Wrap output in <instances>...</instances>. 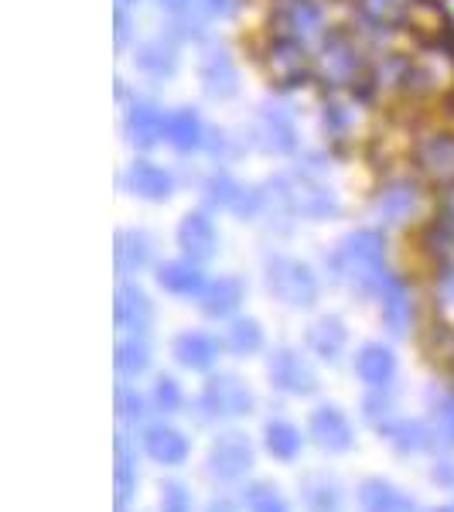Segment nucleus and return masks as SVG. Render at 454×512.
Returning <instances> with one entry per match:
<instances>
[{
    "instance_id": "1",
    "label": "nucleus",
    "mask_w": 454,
    "mask_h": 512,
    "mask_svg": "<svg viewBox=\"0 0 454 512\" xmlns=\"http://www.w3.org/2000/svg\"><path fill=\"white\" fill-rule=\"evenodd\" d=\"M328 270L338 284L352 287L359 294H379L386 284L390 270H386V236L383 229L366 226L352 229L335 243V250L325 256Z\"/></svg>"
},
{
    "instance_id": "41",
    "label": "nucleus",
    "mask_w": 454,
    "mask_h": 512,
    "mask_svg": "<svg viewBox=\"0 0 454 512\" xmlns=\"http://www.w3.org/2000/svg\"><path fill=\"white\" fill-rule=\"evenodd\" d=\"M158 512H195L192 485L181 478H161L158 485Z\"/></svg>"
},
{
    "instance_id": "37",
    "label": "nucleus",
    "mask_w": 454,
    "mask_h": 512,
    "mask_svg": "<svg viewBox=\"0 0 454 512\" xmlns=\"http://www.w3.org/2000/svg\"><path fill=\"white\" fill-rule=\"evenodd\" d=\"M147 403H151V396L140 393L130 379H120L117 390H113V410H117L120 427H144L147 414H151Z\"/></svg>"
},
{
    "instance_id": "16",
    "label": "nucleus",
    "mask_w": 454,
    "mask_h": 512,
    "mask_svg": "<svg viewBox=\"0 0 454 512\" xmlns=\"http://www.w3.org/2000/svg\"><path fill=\"white\" fill-rule=\"evenodd\" d=\"M198 82H202V93L216 103H229V99L239 96V65L229 55V48H205L202 59H198Z\"/></svg>"
},
{
    "instance_id": "24",
    "label": "nucleus",
    "mask_w": 454,
    "mask_h": 512,
    "mask_svg": "<svg viewBox=\"0 0 454 512\" xmlns=\"http://www.w3.org/2000/svg\"><path fill=\"white\" fill-rule=\"evenodd\" d=\"M352 369H356L359 383L369 386V390H390L396 373H400V362H396V352L390 345L366 342V345H359Z\"/></svg>"
},
{
    "instance_id": "29",
    "label": "nucleus",
    "mask_w": 454,
    "mask_h": 512,
    "mask_svg": "<svg viewBox=\"0 0 454 512\" xmlns=\"http://www.w3.org/2000/svg\"><path fill=\"white\" fill-rule=\"evenodd\" d=\"M178 48L168 38H147L134 45V69L151 82H168L178 72Z\"/></svg>"
},
{
    "instance_id": "3",
    "label": "nucleus",
    "mask_w": 454,
    "mask_h": 512,
    "mask_svg": "<svg viewBox=\"0 0 454 512\" xmlns=\"http://www.w3.org/2000/svg\"><path fill=\"white\" fill-rule=\"evenodd\" d=\"M263 284L274 301H280L284 308L308 311L318 304L321 297V277L315 274L308 260L301 256H287V253H270L263 260Z\"/></svg>"
},
{
    "instance_id": "28",
    "label": "nucleus",
    "mask_w": 454,
    "mask_h": 512,
    "mask_svg": "<svg viewBox=\"0 0 454 512\" xmlns=\"http://www.w3.org/2000/svg\"><path fill=\"white\" fill-rule=\"evenodd\" d=\"M359 512H417V499L410 492H403L400 485L390 478H362L359 492Z\"/></svg>"
},
{
    "instance_id": "10",
    "label": "nucleus",
    "mask_w": 454,
    "mask_h": 512,
    "mask_svg": "<svg viewBox=\"0 0 454 512\" xmlns=\"http://www.w3.org/2000/svg\"><path fill=\"white\" fill-rule=\"evenodd\" d=\"M253 144L274 158H291L301 147L297 120L287 106H260L257 123H253Z\"/></svg>"
},
{
    "instance_id": "42",
    "label": "nucleus",
    "mask_w": 454,
    "mask_h": 512,
    "mask_svg": "<svg viewBox=\"0 0 454 512\" xmlns=\"http://www.w3.org/2000/svg\"><path fill=\"white\" fill-rule=\"evenodd\" d=\"M362 417H366L369 427H376V431H383L386 424H390L396 414V400L390 390H369V396L362 400Z\"/></svg>"
},
{
    "instance_id": "23",
    "label": "nucleus",
    "mask_w": 454,
    "mask_h": 512,
    "mask_svg": "<svg viewBox=\"0 0 454 512\" xmlns=\"http://www.w3.org/2000/svg\"><path fill=\"white\" fill-rule=\"evenodd\" d=\"M304 349L321 362H338L349 349V325L342 315H318L304 328Z\"/></svg>"
},
{
    "instance_id": "18",
    "label": "nucleus",
    "mask_w": 454,
    "mask_h": 512,
    "mask_svg": "<svg viewBox=\"0 0 454 512\" xmlns=\"http://www.w3.org/2000/svg\"><path fill=\"white\" fill-rule=\"evenodd\" d=\"M113 267H117L120 280H134L144 270L158 267L154 263V236L140 226L117 229V236H113Z\"/></svg>"
},
{
    "instance_id": "50",
    "label": "nucleus",
    "mask_w": 454,
    "mask_h": 512,
    "mask_svg": "<svg viewBox=\"0 0 454 512\" xmlns=\"http://www.w3.org/2000/svg\"><path fill=\"white\" fill-rule=\"evenodd\" d=\"M158 4L164 7V11L181 14V11H188V4H192V0H158Z\"/></svg>"
},
{
    "instance_id": "13",
    "label": "nucleus",
    "mask_w": 454,
    "mask_h": 512,
    "mask_svg": "<svg viewBox=\"0 0 454 512\" xmlns=\"http://www.w3.org/2000/svg\"><path fill=\"white\" fill-rule=\"evenodd\" d=\"M308 437L325 454H349L356 448V427L338 403H321L308 417Z\"/></svg>"
},
{
    "instance_id": "47",
    "label": "nucleus",
    "mask_w": 454,
    "mask_h": 512,
    "mask_svg": "<svg viewBox=\"0 0 454 512\" xmlns=\"http://www.w3.org/2000/svg\"><path fill=\"white\" fill-rule=\"evenodd\" d=\"M431 482H434V485H441V489H451V492H454V458H441V461H434V468H431Z\"/></svg>"
},
{
    "instance_id": "40",
    "label": "nucleus",
    "mask_w": 454,
    "mask_h": 512,
    "mask_svg": "<svg viewBox=\"0 0 454 512\" xmlns=\"http://www.w3.org/2000/svg\"><path fill=\"white\" fill-rule=\"evenodd\" d=\"M151 407L158 410L161 417L181 414V407H185V390H181V383H178L175 376L161 373L158 379H154V386H151Z\"/></svg>"
},
{
    "instance_id": "21",
    "label": "nucleus",
    "mask_w": 454,
    "mask_h": 512,
    "mask_svg": "<svg viewBox=\"0 0 454 512\" xmlns=\"http://www.w3.org/2000/svg\"><path fill=\"white\" fill-rule=\"evenodd\" d=\"M195 301L205 318L229 321L239 315V308H243V301H246V280L239 274L209 277V284L202 287V294H198Z\"/></svg>"
},
{
    "instance_id": "46",
    "label": "nucleus",
    "mask_w": 454,
    "mask_h": 512,
    "mask_svg": "<svg viewBox=\"0 0 454 512\" xmlns=\"http://www.w3.org/2000/svg\"><path fill=\"white\" fill-rule=\"evenodd\" d=\"M437 301H441V308L454 315V267L444 270L441 280H437Z\"/></svg>"
},
{
    "instance_id": "17",
    "label": "nucleus",
    "mask_w": 454,
    "mask_h": 512,
    "mask_svg": "<svg viewBox=\"0 0 454 512\" xmlns=\"http://www.w3.org/2000/svg\"><path fill=\"white\" fill-rule=\"evenodd\" d=\"M120 181H123V188H127V195L140 198V202H151V205H164L175 195V175L151 158H134L127 164Z\"/></svg>"
},
{
    "instance_id": "4",
    "label": "nucleus",
    "mask_w": 454,
    "mask_h": 512,
    "mask_svg": "<svg viewBox=\"0 0 454 512\" xmlns=\"http://www.w3.org/2000/svg\"><path fill=\"white\" fill-rule=\"evenodd\" d=\"M195 407L202 420H239L257 410V393L236 373H209Z\"/></svg>"
},
{
    "instance_id": "52",
    "label": "nucleus",
    "mask_w": 454,
    "mask_h": 512,
    "mask_svg": "<svg viewBox=\"0 0 454 512\" xmlns=\"http://www.w3.org/2000/svg\"><path fill=\"white\" fill-rule=\"evenodd\" d=\"M434 512H454V502H448V506H441V509H434Z\"/></svg>"
},
{
    "instance_id": "39",
    "label": "nucleus",
    "mask_w": 454,
    "mask_h": 512,
    "mask_svg": "<svg viewBox=\"0 0 454 512\" xmlns=\"http://www.w3.org/2000/svg\"><path fill=\"white\" fill-rule=\"evenodd\" d=\"M431 427L437 434V444L454 448V390H431Z\"/></svg>"
},
{
    "instance_id": "35",
    "label": "nucleus",
    "mask_w": 454,
    "mask_h": 512,
    "mask_svg": "<svg viewBox=\"0 0 454 512\" xmlns=\"http://www.w3.org/2000/svg\"><path fill=\"white\" fill-rule=\"evenodd\" d=\"M222 345H226V352H233L236 359H250V355L263 352V345H267V332H263V325L257 318L236 315V318H229L226 335H222Z\"/></svg>"
},
{
    "instance_id": "9",
    "label": "nucleus",
    "mask_w": 454,
    "mask_h": 512,
    "mask_svg": "<svg viewBox=\"0 0 454 512\" xmlns=\"http://www.w3.org/2000/svg\"><path fill=\"white\" fill-rule=\"evenodd\" d=\"M263 69H267V79L277 89H297L315 76V59L308 55L304 41L277 35L270 38L267 52H263Z\"/></svg>"
},
{
    "instance_id": "2",
    "label": "nucleus",
    "mask_w": 454,
    "mask_h": 512,
    "mask_svg": "<svg viewBox=\"0 0 454 512\" xmlns=\"http://www.w3.org/2000/svg\"><path fill=\"white\" fill-rule=\"evenodd\" d=\"M304 222H332L342 216V195L311 171H280L267 181V209Z\"/></svg>"
},
{
    "instance_id": "45",
    "label": "nucleus",
    "mask_w": 454,
    "mask_h": 512,
    "mask_svg": "<svg viewBox=\"0 0 454 512\" xmlns=\"http://www.w3.org/2000/svg\"><path fill=\"white\" fill-rule=\"evenodd\" d=\"M130 35H134V21H130V11L117 7L113 11V41H117V52L130 45Z\"/></svg>"
},
{
    "instance_id": "33",
    "label": "nucleus",
    "mask_w": 454,
    "mask_h": 512,
    "mask_svg": "<svg viewBox=\"0 0 454 512\" xmlns=\"http://www.w3.org/2000/svg\"><path fill=\"white\" fill-rule=\"evenodd\" d=\"M301 506L304 512H345V495L338 478L325 472H311L301 478Z\"/></svg>"
},
{
    "instance_id": "8",
    "label": "nucleus",
    "mask_w": 454,
    "mask_h": 512,
    "mask_svg": "<svg viewBox=\"0 0 454 512\" xmlns=\"http://www.w3.org/2000/svg\"><path fill=\"white\" fill-rule=\"evenodd\" d=\"M267 379L274 390L287 396H301V400H308V396H315L321 390V376H318L315 362L301 349H294V345H277V349H270Z\"/></svg>"
},
{
    "instance_id": "48",
    "label": "nucleus",
    "mask_w": 454,
    "mask_h": 512,
    "mask_svg": "<svg viewBox=\"0 0 454 512\" xmlns=\"http://www.w3.org/2000/svg\"><path fill=\"white\" fill-rule=\"evenodd\" d=\"M441 226L451 229L454 233V185L444 192V202H441Z\"/></svg>"
},
{
    "instance_id": "55",
    "label": "nucleus",
    "mask_w": 454,
    "mask_h": 512,
    "mask_svg": "<svg viewBox=\"0 0 454 512\" xmlns=\"http://www.w3.org/2000/svg\"><path fill=\"white\" fill-rule=\"evenodd\" d=\"M451 373H454V355H451Z\"/></svg>"
},
{
    "instance_id": "25",
    "label": "nucleus",
    "mask_w": 454,
    "mask_h": 512,
    "mask_svg": "<svg viewBox=\"0 0 454 512\" xmlns=\"http://www.w3.org/2000/svg\"><path fill=\"white\" fill-rule=\"evenodd\" d=\"M274 21H277V35H287V38H297V41H308L321 35L325 28V14L315 0H280L277 11H274Z\"/></svg>"
},
{
    "instance_id": "22",
    "label": "nucleus",
    "mask_w": 454,
    "mask_h": 512,
    "mask_svg": "<svg viewBox=\"0 0 454 512\" xmlns=\"http://www.w3.org/2000/svg\"><path fill=\"white\" fill-rule=\"evenodd\" d=\"M420 209V188L410 178H393L373 198V212L383 226H403L417 216Z\"/></svg>"
},
{
    "instance_id": "12",
    "label": "nucleus",
    "mask_w": 454,
    "mask_h": 512,
    "mask_svg": "<svg viewBox=\"0 0 454 512\" xmlns=\"http://www.w3.org/2000/svg\"><path fill=\"white\" fill-rule=\"evenodd\" d=\"M168 130V110H161L154 99L134 96L123 106V140L134 151H154Z\"/></svg>"
},
{
    "instance_id": "36",
    "label": "nucleus",
    "mask_w": 454,
    "mask_h": 512,
    "mask_svg": "<svg viewBox=\"0 0 454 512\" xmlns=\"http://www.w3.org/2000/svg\"><path fill=\"white\" fill-rule=\"evenodd\" d=\"M417 164L427 175H434L441 181H454V137L448 134L427 137L424 144L417 147Z\"/></svg>"
},
{
    "instance_id": "11",
    "label": "nucleus",
    "mask_w": 454,
    "mask_h": 512,
    "mask_svg": "<svg viewBox=\"0 0 454 512\" xmlns=\"http://www.w3.org/2000/svg\"><path fill=\"white\" fill-rule=\"evenodd\" d=\"M175 243L185 260L192 263H209L219 256V246H222V233L212 219L209 209H192L185 212L175 229Z\"/></svg>"
},
{
    "instance_id": "6",
    "label": "nucleus",
    "mask_w": 454,
    "mask_h": 512,
    "mask_svg": "<svg viewBox=\"0 0 454 512\" xmlns=\"http://www.w3.org/2000/svg\"><path fill=\"white\" fill-rule=\"evenodd\" d=\"M257 465V448L243 431H222L212 437L209 451H205V475L219 485L246 482V475Z\"/></svg>"
},
{
    "instance_id": "7",
    "label": "nucleus",
    "mask_w": 454,
    "mask_h": 512,
    "mask_svg": "<svg viewBox=\"0 0 454 512\" xmlns=\"http://www.w3.org/2000/svg\"><path fill=\"white\" fill-rule=\"evenodd\" d=\"M202 198H205V205H209V209L229 212V216H236L243 222H253V219H260L263 212H267V192L243 185V181L233 178L229 171H216V175L205 178Z\"/></svg>"
},
{
    "instance_id": "53",
    "label": "nucleus",
    "mask_w": 454,
    "mask_h": 512,
    "mask_svg": "<svg viewBox=\"0 0 454 512\" xmlns=\"http://www.w3.org/2000/svg\"><path fill=\"white\" fill-rule=\"evenodd\" d=\"M444 4H448V14H451V18H454V0H444Z\"/></svg>"
},
{
    "instance_id": "49",
    "label": "nucleus",
    "mask_w": 454,
    "mask_h": 512,
    "mask_svg": "<svg viewBox=\"0 0 454 512\" xmlns=\"http://www.w3.org/2000/svg\"><path fill=\"white\" fill-rule=\"evenodd\" d=\"M205 512H239L233 499H226V495H216V499L205 506Z\"/></svg>"
},
{
    "instance_id": "31",
    "label": "nucleus",
    "mask_w": 454,
    "mask_h": 512,
    "mask_svg": "<svg viewBox=\"0 0 454 512\" xmlns=\"http://www.w3.org/2000/svg\"><path fill=\"white\" fill-rule=\"evenodd\" d=\"M113 492H117V506H130L137 495L140 475H137V441H130L127 431H117V441H113Z\"/></svg>"
},
{
    "instance_id": "20",
    "label": "nucleus",
    "mask_w": 454,
    "mask_h": 512,
    "mask_svg": "<svg viewBox=\"0 0 454 512\" xmlns=\"http://www.w3.org/2000/svg\"><path fill=\"white\" fill-rule=\"evenodd\" d=\"M222 349H226V345H222L216 335L202 332V328H188V332H178L171 338V359H175L181 369H188V373H212Z\"/></svg>"
},
{
    "instance_id": "14",
    "label": "nucleus",
    "mask_w": 454,
    "mask_h": 512,
    "mask_svg": "<svg viewBox=\"0 0 454 512\" xmlns=\"http://www.w3.org/2000/svg\"><path fill=\"white\" fill-rule=\"evenodd\" d=\"M113 321H117L120 335H147L158 321V308L140 284L120 280L117 294H113Z\"/></svg>"
},
{
    "instance_id": "5",
    "label": "nucleus",
    "mask_w": 454,
    "mask_h": 512,
    "mask_svg": "<svg viewBox=\"0 0 454 512\" xmlns=\"http://www.w3.org/2000/svg\"><path fill=\"white\" fill-rule=\"evenodd\" d=\"M366 72V55L349 31H328L321 38V52L315 59V76L332 89H352Z\"/></svg>"
},
{
    "instance_id": "15",
    "label": "nucleus",
    "mask_w": 454,
    "mask_h": 512,
    "mask_svg": "<svg viewBox=\"0 0 454 512\" xmlns=\"http://www.w3.org/2000/svg\"><path fill=\"white\" fill-rule=\"evenodd\" d=\"M140 451L161 468H181L192 458V437L181 431V427L168 424V420H158V424H144V431H140Z\"/></svg>"
},
{
    "instance_id": "27",
    "label": "nucleus",
    "mask_w": 454,
    "mask_h": 512,
    "mask_svg": "<svg viewBox=\"0 0 454 512\" xmlns=\"http://www.w3.org/2000/svg\"><path fill=\"white\" fill-rule=\"evenodd\" d=\"M154 284L168 297H198L202 287L209 284V277L202 274V263L178 256V260H161L154 267Z\"/></svg>"
},
{
    "instance_id": "51",
    "label": "nucleus",
    "mask_w": 454,
    "mask_h": 512,
    "mask_svg": "<svg viewBox=\"0 0 454 512\" xmlns=\"http://www.w3.org/2000/svg\"><path fill=\"white\" fill-rule=\"evenodd\" d=\"M140 0H117V7H123V11H130V7H137Z\"/></svg>"
},
{
    "instance_id": "54",
    "label": "nucleus",
    "mask_w": 454,
    "mask_h": 512,
    "mask_svg": "<svg viewBox=\"0 0 454 512\" xmlns=\"http://www.w3.org/2000/svg\"><path fill=\"white\" fill-rule=\"evenodd\" d=\"M117 512H130V509L127 506H117Z\"/></svg>"
},
{
    "instance_id": "43",
    "label": "nucleus",
    "mask_w": 454,
    "mask_h": 512,
    "mask_svg": "<svg viewBox=\"0 0 454 512\" xmlns=\"http://www.w3.org/2000/svg\"><path fill=\"white\" fill-rule=\"evenodd\" d=\"M407 7H410V0H362V14H366L373 24H379V28L400 24L403 14H407Z\"/></svg>"
},
{
    "instance_id": "38",
    "label": "nucleus",
    "mask_w": 454,
    "mask_h": 512,
    "mask_svg": "<svg viewBox=\"0 0 454 512\" xmlns=\"http://www.w3.org/2000/svg\"><path fill=\"white\" fill-rule=\"evenodd\" d=\"M243 509L246 512H291V502L280 492V485L257 478L243 489Z\"/></svg>"
},
{
    "instance_id": "30",
    "label": "nucleus",
    "mask_w": 454,
    "mask_h": 512,
    "mask_svg": "<svg viewBox=\"0 0 454 512\" xmlns=\"http://www.w3.org/2000/svg\"><path fill=\"white\" fill-rule=\"evenodd\" d=\"M379 437H386V444H390L396 454H403V458L437 448L434 427L427 424V420H414V417H393L390 424L379 431Z\"/></svg>"
},
{
    "instance_id": "26",
    "label": "nucleus",
    "mask_w": 454,
    "mask_h": 512,
    "mask_svg": "<svg viewBox=\"0 0 454 512\" xmlns=\"http://www.w3.org/2000/svg\"><path fill=\"white\" fill-rule=\"evenodd\" d=\"M205 140H209V127L198 117L195 106H175L168 110V130H164V144L178 154H195L205 151Z\"/></svg>"
},
{
    "instance_id": "32",
    "label": "nucleus",
    "mask_w": 454,
    "mask_h": 512,
    "mask_svg": "<svg viewBox=\"0 0 454 512\" xmlns=\"http://www.w3.org/2000/svg\"><path fill=\"white\" fill-rule=\"evenodd\" d=\"M304 444H308V437L301 434V427L291 424L287 417H270L267 424H263V448L274 461H284V465H291V461L301 458Z\"/></svg>"
},
{
    "instance_id": "44",
    "label": "nucleus",
    "mask_w": 454,
    "mask_h": 512,
    "mask_svg": "<svg viewBox=\"0 0 454 512\" xmlns=\"http://www.w3.org/2000/svg\"><path fill=\"white\" fill-rule=\"evenodd\" d=\"M239 11V0H192L188 4V11L181 14H195L198 21H226L233 18V14Z\"/></svg>"
},
{
    "instance_id": "19",
    "label": "nucleus",
    "mask_w": 454,
    "mask_h": 512,
    "mask_svg": "<svg viewBox=\"0 0 454 512\" xmlns=\"http://www.w3.org/2000/svg\"><path fill=\"white\" fill-rule=\"evenodd\" d=\"M376 297H379V321H383L390 338H407L410 328H414V294H410L407 280L390 274Z\"/></svg>"
},
{
    "instance_id": "34",
    "label": "nucleus",
    "mask_w": 454,
    "mask_h": 512,
    "mask_svg": "<svg viewBox=\"0 0 454 512\" xmlns=\"http://www.w3.org/2000/svg\"><path fill=\"white\" fill-rule=\"evenodd\" d=\"M154 349L147 342V335H120L117 349H113V369L120 379H137L151 369Z\"/></svg>"
}]
</instances>
